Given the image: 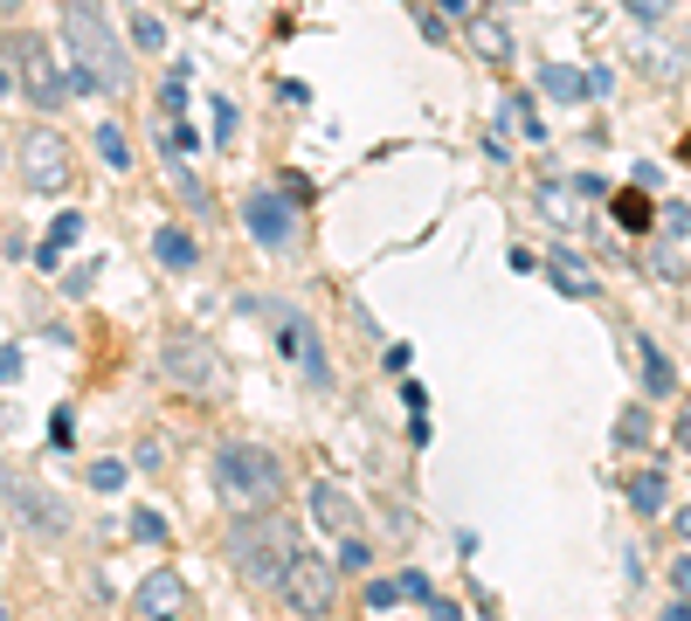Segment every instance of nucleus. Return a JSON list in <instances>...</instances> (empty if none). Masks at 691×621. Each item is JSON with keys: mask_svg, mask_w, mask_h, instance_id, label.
<instances>
[{"mask_svg": "<svg viewBox=\"0 0 691 621\" xmlns=\"http://www.w3.org/2000/svg\"><path fill=\"white\" fill-rule=\"evenodd\" d=\"M187 608H194V593L173 566H152L139 580V621H187Z\"/></svg>", "mask_w": 691, "mask_h": 621, "instance_id": "obj_9", "label": "nucleus"}, {"mask_svg": "<svg viewBox=\"0 0 691 621\" xmlns=\"http://www.w3.org/2000/svg\"><path fill=\"white\" fill-rule=\"evenodd\" d=\"M90 283H97V263H84V270H69V283H63V291H69V297H84V291H90Z\"/></svg>", "mask_w": 691, "mask_h": 621, "instance_id": "obj_36", "label": "nucleus"}, {"mask_svg": "<svg viewBox=\"0 0 691 621\" xmlns=\"http://www.w3.org/2000/svg\"><path fill=\"white\" fill-rule=\"evenodd\" d=\"M215 490H222L228 511H270L277 498H284V470H277L270 449L228 443V449L215 456Z\"/></svg>", "mask_w": 691, "mask_h": 621, "instance_id": "obj_3", "label": "nucleus"}, {"mask_svg": "<svg viewBox=\"0 0 691 621\" xmlns=\"http://www.w3.org/2000/svg\"><path fill=\"white\" fill-rule=\"evenodd\" d=\"M277 331H284V352L298 359L304 373H312V386H325V380H332V367H325V346H318V331H312V325H298L291 310L277 318Z\"/></svg>", "mask_w": 691, "mask_h": 621, "instance_id": "obj_12", "label": "nucleus"}, {"mask_svg": "<svg viewBox=\"0 0 691 621\" xmlns=\"http://www.w3.org/2000/svg\"><path fill=\"white\" fill-rule=\"evenodd\" d=\"M236 124H242V118H236V103H228V97H215V139H222V145L236 139Z\"/></svg>", "mask_w": 691, "mask_h": 621, "instance_id": "obj_30", "label": "nucleus"}, {"mask_svg": "<svg viewBox=\"0 0 691 621\" xmlns=\"http://www.w3.org/2000/svg\"><path fill=\"white\" fill-rule=\"evenodd\" d=\"M8 90H14V84H8V69H0V97H8Z\"/></svg>", "mask_w": 691, "mask_h": 621, "instance_id": "obj_45", "label": "nucleus"}, {"mask_svg": "<svg viewBox=\"0 0 691 621\" xmlns=\"http://www.w3.org/2000/svg\"><path fill=\"white\" fill-rule=\"evenodd\" d=\"M636 359H644V394H650V401H671V394H678V373H671V359H663L650 339H636Z\"/></svg>", "mask_w": 691, "mask_h": 621, "instance_id": "obj_15", "label": "nucleus"}, {"mask_svg": "<svg viewBox=\"0 0 691 621\" xmlns=\"http://www.w3.org/2000/svg\"><path fill=\"white\" fill-rule=\"evenodd\" d=\"M125 477H132L125 462H90V490H105V498H111V490H125Z\"/></svg>", "mask_w": 691, "mask_h": 621, "instance_id": "obj_26", "label": "nucleus"}, {"mask_svg": "<svg viewBox=\"0 0 691 621\" xmlns=\"http://www.w3.org/2000/svg\"><path fill=\"white\" fill-rule=\"evenodd\" d=\"M160 373L181 386V394H201V401H222V394H228L222 352L201 339V331H173V339L160 346Z\"/></svg>", "mask_w": 691, "mask_h": 621, "instance_id": "obj_4", "label": "nucleus"}, {"mask_svg": "<svg viewBox=\"0 0 691 621\" xmlns=\"http://www.w3.org/2000/svg\"><path fill=\"white\" fill-rule=\"evenodd\" d=\"M97 160H105V166H132V145H125V124H97Z\"/></svg>", "mask_w": 691, "mask_h": 621, "instance_id": "obj_22", "label": "nucleus"}, {"mask_svg": "<svg viewBox=\"0 0 691 621\" xmlns=\"http://www.w3.org/2000/svg\"><path fill=\"white\" fill-rule=\"evenodd\" d=\"M304 553V532L291 525V518H277V504L270 511H242L236 518V532H228V559H236V574L249 580V587H277V574Z\"/></svg>", "mask_w": 691, "mask_h": 621, "instance_id": "obj_2", "label": "nucleus"}, {"mask_svg": "<svg viewBox=\"0 0 691 621\" xmlns=\"http://www.w3.org/2000/svg\"><path fill=\"white\" fill-rule=\"evenodd\" d=\"M21 380V346H0V386Z\"/></svg>", "mask_w": 691, "mask_h": 621, "instance_id": "obj_33", "label": "nucleus"}, {"mask_svg": "<svg viewBox=\"0 0 691 621\" xmlns=\"http://www.w3.org/2000/svg\"><path fill=\"white\" fill-rule=\"evenodd\" d=\"M0 504H8L14 518H29V525H35L42 538H63V532H69V504L56 498V490L29 483V477H8V490H0Z\"/></svg>", "mask_w": 691, "mask_h": 621, "instance_id": "obj_8", "label": "nucleus"}, {"mask_svg": "<svg viewBox=\"0 0 691 621\" xmlns=\"http://www.w3.org/2000/svg\"><path fill=\"white\" fill-rule=\"evenodd\" d=\"M553 283H560V297H602V283H595V270H581L568 249L553 255Z\"/></svg>", "mask_w": 691, "mask_h": 621, "instance_id": "obj_18", "label": "nucleus"}, {"mask_svg": "<svg viewBox=\"0 0 691 621\" xmlns=\"http://www.w3.org/2000/svg\"><path fill=\"white\" fill-rule=\"evenodd\" d=\"M139 470H166V443H160V435H145V443H139Z\"/></svg>", "mask_w": 691, "mask_h": 621, "instance_id": "obj_31", "label": "nucleus"}, {"mask_svg": "<svg viewBox=\"0 0 691 621\" xmlns=\"http://www.w3.org/2000/svg\"><path fill=\"white\" fill-rule=\"evenodd\" d=\"M540 90H547L553 103H581V97H587V84H581L574 69H560V63H553V69H540Z\"/></svg>", "mask_w": 691, "mask_h": 621, "instance_id": "obj_19", "label": "nucleus"}, {"mask_svg": "<svg viewBox=\"0 0 691 621\" xmlns=\"http://www.w3.org/2000/svg\"><path fill=\"white\" fill-rule=\"evenodd\" d=\"M63 35L76 48V69H69V97H105L125 90V48L105 21V0H69L63 8Z\"/></svg>", "mask_w": 691, "mask_h": 621, "instance_id": "obj_1", "label": "nucleus"}, {"mask_svg": "<svg viewBox=\"0 0 691 621\" xmlns=\"http://www.w3.org/2000/svg\"><path fill=\"white\" fill-rule=\"evenodd\" d=\"M152 255H160L166 270H194L201 263V242L187 236V228H160V236H152Z\"/></svg>", "mask_w": 691, "mask_h": 621, "instance_id": "obj_16", "label": "nucleus"}, {"mask_svg": "<svg viewBox=\"0 0 691 621\" xmlns=\"http://www.w3.org/2000/svg\"><path fill=\"white\" fill-rule=\"evenodd\" d=\"M678 443H684V449H691V407H684V414H678Z\"/></svg>", "mask_w": 691, "mask_h": 621, "instance_id": "obj_43", "label": "nucleus"}, {"mask_svg": "<svg viewBox=\"0 0 691 621\" xmlns=\"http://www.w3.org/2000/svg\"><path fill=\"white\" fill-rule=\"evenodd\" d=\"M367 601H374V608H395V601H401V587H395V580H374V587H367Z\"/></svg>", "mask_w": 691, "mask_h": 621, "instance_id": "obj_35", "label": "nucleus"}, {"mask_svg": "<svg viewBox=\"0 0 691 621\" xmlns=\"http://www.w3.org/2000/svg\"><path fill=\"white\" fill-rule=\"evenodd\" d=\"M132 42H139V48H166V29H160V14L132 8Z\"/></svg>", "mask_w": 691, "mask_h": 621, "instance_id": "obj_24", "label": "nucleus"}, {"mask_svg": "<svg viewBox=\"0 0 691 621\" xmlns=\"http://www.w3.org/2000/svg\"><path fill=\"white\" fill-rule=\"evenodd\" d=\"M76 242H84V215H76V207H63V215L48 221V236H42V249H35V263H42V270H56Z\"/></svg>", "mask_w": 691, "mask_h": 621, "instance_id": "obj_14", "label": "nucleus"}, {"mask_svg": "<svg viewBox=\"0 0 691 621\" xmlns=\"http://www.w3.org/2000/svg\"><path fill=\"white\" fill-rule=\"evenodd\" d=\"M401 407H408V414H422V407H429V394H422V380H408V386H401Z\"/></svg>", "mask_w": 691, "mask_h": 621, "instance_id": "obj_37", "label": "nucleus"}, {"mask_svg": "<svg viewBox=\"0 0 691 621\" xmlns=\"http://www.w3.org/2000/svg\"><path fill=\"white\" fill-rule=\"evenodd\" d=\"M663 236H691V207H663Z\"/></svg>", "mask_w": 691, "mask_h": 621, "instance_id": "obj_34", "label": "nucleus"}, {"mask_svg": "<svg viewBox=\"0 0 691 621\" xmlns=\"http://www.w3.org/2000/svg\"><path fill=\"white\" fill-rule=\"evenodd\" d=\"M312 518H318L332 538H353V532H360V504H353V490H339L332 477L312 483Z\"/></svg>", "mask_w": 691, "mask_h": 621, "instance_id": "obj_11", "label": "nucleus"}, {"mask_svg": "<svg viewBox=\"0 0 691 621\" xmlns=\"http://www.w3.org/2000/svg\"><path fill=\"white\" fill-rule=\"evenodd\" d=\"M663 621H691V601H684V593H678L671 608H663Z\"/></svg>", "mask_w": 691, "mask_h": 621, "instance_id": "obj_41", "label": "nucleus"}, {"mask_svg": "<svg viewBox=\"0 0 691 621\" xmlns=\"http://www.w3.org/2000/svg\"><path fill=\"white\" fill-rule=\"evenodd\" d=\"M8 477H14V470H0V490H8Z\"/></svg>", "mask_w": 691, "mask_h": 621, "instance_id": "obj_46", "label": "nucleus"}, {"mask_svg": "<svg viewBox=\"0 0 691 621\" xmlns=\"http://www.w3.org/2000/svg\"><path fill=\"white\" fill-rule=\"evenodd\" d=\"M187 76H194V63H173V69H166V84H160V111H166V118L187 111Z\"/></svg>", "mask_w": 691, "mask_h": 621, "instance_id": "obj_20", "label": "nucleus"}, {"mask_svg": "<svg viewBox=\"0 0 691 621\" xmlns=\"http://www.w3.org/2000/svg\"><path fill=\"white\" fill-rule=\"evenodd\" d=\"M395 587H401V601H429V580H422V574H415V566H408V574H401V580H395Z\"/></svg>", "mask_w": 691, "mask_h": 621, "instance_id": "obj_32", "label": "nucleus"}, {"mask_svg": "<svg viewBox=\"0 0 691 621\" xmlns=\"http://www.w3.org/2000/svg\"><path fill=\"white\" fill-rule=\"evenodd\" d=\"M21 179H29V194H42V200H56V194H69V145H63V132H48V124H35V132H21Z\"/></svg>", "mask_w": 691, "mask_h": 621, "instance_id": "obj_5", "label": "nucleus"}, {"mask_svg": "<svg viewBox=\"0 0 691 621\" xmlns=\"http://www.w3.org/2000/svg\"><path fill=\"white\" fill-rule=\"evenodd\" d=\"M429 621H464V614H456V601H429Z\"/></svg>", "mask_w": 691, "mask_h": 621, "instance_id": "obj_39", "label": "nucleus"}, {"mask_svg": "<svg viewBox=\"0 0 691 621\" xmlns=\"http://www.w3.org/2000/svg\"><path fill=\"white\" fill-rule=\"evenodd\" d=\"M242 221H249V236L263 242L270 255H284V249L298 242V207L277 194V187H256V194L242 200Z\"/></svg>", "mask_w": 691, "mask_h": 621, "instance_id": "obj_6", "label": "nucleus"}, {"mask_svg": "<svg viewBox=\"0 0 691 621\" xmlns=\"http://www.w3.org/2000/svg\"><path fill=\"white\" fill-rule=\"evenodd\" d=\"M629 8L644 14V21H663V0H629Z\"/></svg>", "mask_w": 691, "mask_h": 621, "instance_id": "obj_40", "label": "nucleus"}, {"mask_svg": "<svg viewBox=\"0 0 691 621\" xmlns=\"http://www.w3.org/2000/svg\"><path fill=\"white\" fill-rule=\"evenodd\" d=\"M14 63H21V84H29V97L42 103V111H56V103L69 97V84L56 76V63H48V48L35 35H14Z\"/></svg>", "mask_w": 691, "mask_h": 621, "instance_id": "obj_10", "label": "nucleus"}, {"mask_svg": "<svg viewBox=\"0 0 691 621\" xmlns=\"http://www.w3.org/2000/svg\"><path fill=\"white\" fill-rule=\"evenodd\" d=\"M532 200H540V215L553 221V228H581V187H574V179H540V194H532Z\"/></svg>", "mask_w": 691, "mask_h": 621, "instance_id": "obj_13", "label": "nucleus"}, {"mask_svg": "<svg viewBox=\"0 0 691 621\" xmlns=\"http://www.w3.org/2000/svg\"><path fill=\"white\" fill-rule=\"evenodd\" d=\"M629 504L644 511V518H657V511H663V477H657V470H644V477L629 483Z\"/></svg>", "mask_w": 691, "mask_h": 621, "instance_id": "obj_23", "label": "nucleus"}, {"mask_svg": "<svg viewBox=\"0 0 691 621\" xmlns=\"http://www.w3.org/2000/svg\"><path fill=\"white\" fill-rule=\"evenodd\" d=\"M374 566V553H367V538L353 532V538H339V574H367Z\"/></svg>", "mask_w": 691, "mask_h": 621, "instance_id": "obj_25", "label": "nucleus"}, {"mask_svg": "<svg viewBox=\"0 0 691 621\" xmlns=\"http://www.w3.org/2000/svg\"><path fill=\"white\" fill-rule=\"evenodd\" d=\"M132 538H145V546H160V538H166V518H160V511H139V518H132Z\"/></svg>", "mask_w": 691, "mask_h": 621, "instance_id": "obj_29", "label": "nucleus"}, {"mask_svg": "<svg viewBox=\"0 0 691 621\" xmlns=\"http://www.w3.org/2000/svg\"><path fill=\"white\" fill-rule=\"evenodd\" d=\"M671 525H678V532H684V538H691V504H684V511H678V518H671Z\"/></svg>", "mask_w": 691, "mask_h": 621, "instance_id": "obj_44", "label": "nucleus"}, {"mask_svg": "<svg viewBox=\"0 0 691 621\" xmlns=\"http://www.w3.org/2000/svg\"><path fill=\"white\" fill-rule=\"evenodd\" d=\"M471 14V0H443V21H464Z\"/></svg>", "mask_w": 691, "mask_h": 621, "instance_id": "obj_42", "label": "nucleus"}, {"mask_svg": "<svg viewBox=\"0 0 691 621\" xmlns=\"http://www.w3.org/2000/svg\"><path fill=\"white\" fill-rule=\"evenodd\" d=\"M0 614H8V608H0Z\"/></svg>", "mask_w": 691, "mask_h": 621, "instance_id": "obj_47", "label": "nucleus"}, {"mask_svg": "<svg viewBox=\"0 0 691 621\" xmlns=\"http://www.w3.org/2000/svg\"><path fill=\"white\" fill-rule=\"evenodd\" d=\"M471 42H477L492 63H505V56H511V35L498 29V21H484V14H471Z\"/></svg>", "mask_w": 691, "mask_h": 621, "instance_id": "obj_21", "label": "nucleus"}, {"mask_svg": "<svg viewBox=\"0 0 691 621\" xmlns=\"http://www.w3.org/2000/svg\"><path fill=\"white\" fill-rule=\"evenodd\" d=\"M498 124H505L511 139H526V145H540V139H547V124H540V111H532L526 97H505V103H498Z\"/></svg>", "mask_w": 691, "mask_h": 621, "instance_id": "obj_17", "label": "nucleus"}, {"mask_svg": "<svg viewBox=\"0 0 691 621\" xmlns=\"http://www.w3.org/2000/svg\"><path fill=\"white\" fill-rule=\"evenodd\" d=\"M671 580H678V593H684V601H691V553H684V559L671 566Z\"/></svg>", "mask_w": 691, "mask_h": 621, "instance_id": "obj_38", "label": "nucleus"}, {"mask_svg": "<svg viewBox=\"0 0 691 621\" xmlns=\"http://www.w3.org/2000/svg\"><path fill=\"white\" fill-rule=\"evenodd\" d=\"M277 593H284L298 614H325V608H332V593H339V580H332V566H325V559L298 553L284 574H277Z\"/></svg>", "mask_w": 691, "mask_h": 621, "instance_id": "obj_7", "label": "nucleus"}, {"mask_svg": "<svg viewBox=\"0 0 691 621\" xmlns=\"http://www.w3.org/2000/svg\"><path fill=\"white\" fill-rule=\"evenodd\" d=\"M644 435H650V414H644V407H629L623 422H616V443H644Z\"/></svg>", "mask_w": 691, "mask_h": 621, "instance_id": "obj_28", "label": "nucleus"}, {"mask_svg": "<svg viewBox=\"0 0 691 621\" xmlns=\"http://www.w3.org/2000/svg\"><path fill=\"white\" fill-rule=\"evenodd\" d=\"M616 215H623V228H636V236H644V221H650V200H644V194H623V200H616Z\"/></svg>", "mask_w": 691, "mask_h": 621, "instance_id": "obj_27", "label": "nucleus"}]
</instances>
